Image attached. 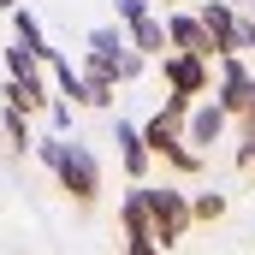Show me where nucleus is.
Here are the masks:
<instances>
[{
  "instance_id": "f03ea898",
  "label": "nucleus",
  "mask_w": 255,
  "mask_h": 255,
  "mask_svg": "<svg viewBox=\"0 0 255 255\" xmlns=\"http://www.w3.org/2000/svg\"><path fill=\"white\" fill-rule=\"evenodd\" d=\"M60 172H65V184L83 196V202L95 196V166H89V154H60Z\"/></svg>"
},
{
  "instance_id": "7ed1b4c3",
  "label": "nucleus",
  "mask_w": 255,
  "mask_h": 255,
  "mask_svg": "<svg viewBox=\"0 0 255 255\" xmlns=\"http://www.w3.org/2000/svg\"><path fill=\"white\" fill-rule=\"evenodd\" d=\"M172 83H178V89H196V83H202V71H196L190 60H178V65H172Z\"/></svg>"
},
{
  "instance_id": "f257e3e1",
  "label": "nucleus",
  "mask_w": 255,
  "mask_h": 255,
  "mask_svg": "<svg viewBox=\"0 0 255 255\" xmlns=\"http://www.w3.org/2000/svg\"><path fill=\"white\" fill-rule=\"evenodd\" d=\"M148 208H154V220H160V238L172 244L178 232H184V208H178V196H166V190H154L148 196Z\"/></svg>"
},
{
  "instance_id": "20e7f679",
  "label": "nucleus",
  "mask_w": 255,
  "mask_h": 255,
  "mask_svg": "<svg viewBox=\"0 0 255 255\" xmlns=\"http://www.w3.org/2000/svg\"><path fill=\"white\" fill-rule=\"evenodd\" d=\"M130 255H154V250H148V244H136V250H130Z\"/></svg>"
}]
</instances>
